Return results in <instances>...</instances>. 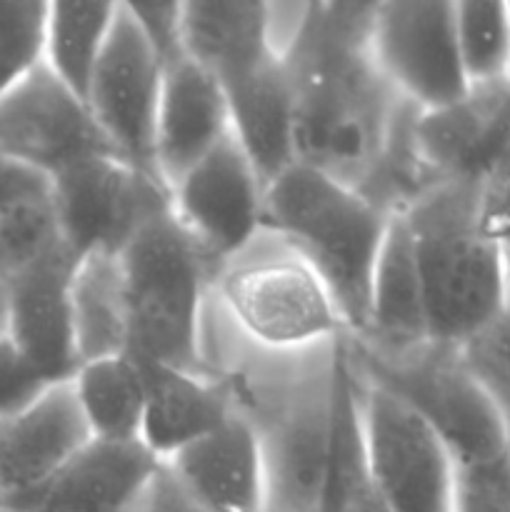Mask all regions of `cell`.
<instances>
[{"label": "cell", "mask_w": 510, "mask_h": 512, "mask_svg": "<svg viewBox=\"0 0 510 512\" xmlns=\"http://www.w3.org/2000/svg\"><path fill=\"white\" fill-rule=\"evenodd\" d=\"M370 13L373 3H310L283 58L295 100L298 163L368 198L415 115L370 58Z\"/></svg>", "instance_id": "6da1fadb"}, {"label": "cell", "mask_w": 510, "mask_h": 512, "mask_svg": "<svg viewBox=\"0 0 510 512\" xmlns=\"http://www.w3.org/2000/svg\"><path fill=\"white\" fill-rule=\"evenodd\" d=\"M338 343L303 353H268L225 320L213 295L203 320L205 373L228 390L233 413L258 440L265 512H315L335 410Z\"/></svg>", "instance_id": "7a4b0ae2"}, {"label": "cell", "mask_w": 510, "mask_h": 512, "mask_svg": "<svg viewBox=\"0 0 510 512\" xmlns=\"http://www.w3.org/2000/svg\"><path fill=\"white\" fill-rule=\"evenodd\" d=\"M428 313L430 345L465 353L505 308L508 268L485 205V183L438 180L403 210Z\"/></svg>", "instance_id": "3957f363"}, {"label": "cell", "mask_w": 510, "mask_h": 512, "mask_svg": "<svg viewBox=\"0 0 510 512\" xmlns=\"http://www.w3.org/2000/svg\"><path fill=\"white\" fill-rule=\"evenodd\" d=\"M393 213L353 185L295 163L265 188L263 228L293 245L328 285L350 338L368 320L370 285Z\"/></svg>", "instance_id": "277c9868"}, {"label": "cell", "mask_w": 510, "mask_h": 512, "mask_svg": "<svg viewBox=\"0 0 510 512\" xmlns=\"http://www.w3.org/2000/svg\"><path fill=\"white\" fill-rule=\"evenodd\" d=\"M210 295L240 338L268 353H303L348 335L328 285L268 228L215 268Z\"/></svg>", "instance_id": "5b68a950"}, {"label": "cell", "mask_w": 510, "mask_h": 512, "mask_svg": "<svg viewBox=\"0 0 510 512\" xmlns=\"http://www.w3.org/2000/svg\"><path fill=\"white\" fill-rule=\"evenodd\" d=\"M130 308L128 355L205 373L203 320L213 265L168 213L145 223L120 250Z\"/></svg>", "instance_id": "8992f818"}, {"label": "cell", "mask_w": 510, "mask_h": 512, "mask_svg": "<svg viewBox=\"0 0 510 512\" xmlns=\"http://www.w3.org/2000/svg\"><path fill=\"white\" fill-rule=\"evenodd\" d=\"M350 363L393 390L448 448L455 483L510 470V433L500 405L463 353L425 345L398 358L363 353L343 338Z\"/></svg>", "instance_id": "52a82bcc"}, {"label": "cell", "mask_w": 510, "mask_h": 512, "mask_svg": "<svg viewBox=\"0 0 510 512\" xmlns=\"http://www.w3.org/2000/svg\"><path fill=\"white\" fill-rule=\"evenodd\" d=\"M348 365L365 463L390 512H455V468L438 433L350 358Z\"/></svg>", "instance_id": "ba28073f"}, {"label": "cell", "mask_w": 510, "mask_h": 512, "mask_svg": "<svg viewBox=\"0 0 510 512\" xmlns=\"http://www.w3.org/2000/svg\"><path fill=\"white\" fill-rule=\"evenodd\" d=\"M368 48L380 78L415 113H430L468 95L450 0L373 3Z\"/></svg>", "instance_id": "9c48e42d"}, {"label": "cell", "mask_w": 510, "mask_h": 512, "mask_svg": "<svg viewBox=\"0 0 510 512\" xmlns=\"http://www.w3.org/2000/svg\"><path fill=\"white\" fill-rule=\"evenodd\" d=\"M60 230L75 258L120 253L130 238L170 210L165 185L118 155H98L50 180Z\"/></svg>", "instance_id": "30bf717a"}, {"label": "cell", "mask_w": 510, "mask_h": 512, "mask_svg": "<svg viewBox=\"0 0 510 512\" xmlns=\"http://www.w3.org/2000/svg\"><path fill=\"white\" fill-rule=\"evenodd\" d=\"M165 68L128 3H118L113 30L85 93V105L110 148L125 163L155 175V120Z\"/></svg>", "instance_id": "8fae6325"}, {"label": "cell", "mask_w": 510, "mask_h": 512, "mask_svg": "<svg viewBox=\"0 0 510 512\" xmlns=\"http://www.w3.org/2000/svg\"><path fill=\"white\" fill-rule=\"evenodd\" d=\"M98 155H115L83 98L43 63L0 98V158L48 180Z\"/></svg>", "instance_id": "7c38bea8"}, {"label": "cell", "mask_w": 510, "mask_h": 512, "mask_svg": "<svg viewBox=\"0 0 510 512\" xmlns=\"http://www.w3.org/2000/svg\"><path fill=\"white\" fill-rule=\"evenodd\" d=\"M170 215L213 270L263 230L265 185L233 135L170 188Z\"/></svg>", "instance_id": "4fadbf2b"}, {"label": "cell", "mask_w": 510, "mask_h": 512, "mask_svg": "<svg viewBox=\"0 0 510 512\" xmlns=\"http://www.w3.org/2000/svg\"><path fill=\"white\" fill-rule=\"evenodd\" d=\"M410 140L430 185L488 183L510 168V80L468 90L458 103L440 110L415 113Z\"/></svg>", "instance_id": "5bb4252c"}, {"label": "cell", "mask_w": 510, "mask_h": 512, "mask_svg": "<svg viewBox=\"0 0 510 512\" xmlns=\"http://www.w3.org/2000/svg\"><path fill=\"white\" fill-rule=\"evenodd\" d=\"M90 440L73 380L53 383L28 408L0 420V508L28 510Z\"/></svg>", "instance_id": "9a60e30c"}, {"label": "cell", "mask_w": 510, "mask_h": 512, "mask_svg": "<svg viewBox=\"0 0 510 512\" xmlns=\"http://www.w3.org/2000/svg\"><path fill=\"white\" fill-rule=\"evenodd\" d=\"M75 263L70 248H60L8 278V338L50 383L78 370L70 315Z\"/></svg>", "instance_id": "2e32d148"}, {"label": "cell", "mask_w": 510, "mask_h": 512, "mask_svg": "<svg viewBox=\"0 0 510 512\" xmlns=\"http://www.w3.org/2000/svg\"><path fill=\"white\" fill-rule=\"evenodd\" d=\"M230 135L225 90L208 70L180 58L165 68L155 120V175L170 193L175 183Z\"/></svg>", "instance_id": "e0dca14e"}, {"label": "cell", "mask_w": 510, "mask_h": 512, "mask_svg": "<svg viewBox=\"0 0 510 512\" xmlns=\"http://www.w3.org/2000/svg\"><path fill=\"white\" fill-rule=\"evenodd\" d=\"M163 468L200 512H265L258 440L240 415L165 458Z\"/></svg>", "instance_id": "ac0fdd59"}, {"label": "cell", "mask_w": 510, "mask_h": 512, "mask_svg": "<svg viewBox=\"0 0 510 512\" xmlns=\"http://www.w3.org/2000/svg\"><path fill=\"white\" fill-rule=\"evenodd\" d=\"M160 473L145 443L90 440L23 512H140Z\"/></svg>", "instance_id": "d6986e66"}, {"label": "cell", "mask_w": 510, "mask_h": 512, "mask_svg": "<svg viewBox=\"0 0 510 512\" xmlns=\"http://www.w3.org/2000/svg\"><path fill=\"white\" fill-rule=\"evenodd\" d=\"M345 338L353 348L380 358H398L430 345L428 313L413 238L400 213H393L390 218L375 263L363 333Z\"/></svg>", "instance_id": "ffe728a7"}, {"label": "cell", "mask_w": 510, "mask_h": 512, "mask_svg": "<svg viewBox=\"0 0 510 512\" xmlns=\"http://www.w3.org/2000/svg\"><path fill=\"white\" fill-rule=\"evenodd\" d=\"M223 90L230 110V135L268 188L298 163L295 100L288 70L283 60L273 58L223 83Z\"/></svg>", "instance_id": "44dd1931"}, {"label": "cell", "mask_w": 510, "mask_h": 512, "mask_svg": "<svg viewBox=\"0 0 510 512\" xmlns=\"http://www.w3.org/2000/svg\"><path fill=\"white\" fill-rule=\"evenodd\" d=\"M138 365L145 383L143 443L160 460L213 433L233 415L228 390L213 375L148 360H138Z\"/></svg>", "instance_id": "7402d4cb"}, {"label": "cell", "mask_w": 510, "mask_h": 512, "mask_svg": "<svg viewBox=\"0 0 510 512\" xmlns=\"http://www.w3.org/2000/svg\"><path fill=\"white\" fill-rule=\"evenodd\" d=\"M183 53L220 85L278 58L270 48L268 3H180Z\"/></svg>", "instance_id": "603a6c76"}, {"label": "cell", "mask_w": 510, "mask_h": 512, "mask_svg": "<svg viewBox=\"0 0 510 512\" xmlns=\"http://www.w3.org/2000/svg\"><path fill=\"white\" fill-rule=\"evenodd\" d=\"M70 315L78 368L128 355L130 308L118 253L93 250L80 255L70 278Z\"/></svg>", "instance_id": "cb8c5ba5"}, {"label": "cell", "mask_w": 510, "mask_h": 512, "mask_svg": "<svg viewBox=\"0 0 510 512\" xmlns=\"http://www.w3.org/2000/svg\"><path fill=\"white\" fill-rule=\"evenodd\" d=\"M343 338L338 343V363H335L333 438H330L328 468H325L315 512H390L365 463L353 373H350Z\"/></svg>", "instance_id": "d4e9b609"}, {"label": "cell", "mask_w": 510, "mask_h": 512, "mask_svg": "<svg viewBox=\"0 0 510 512\" xmlns=\"http://www.w3.org/2000/svg\"><path fill=\"white\" fill-rule=\"evenodd\" d=\"M70 380L90 438L108 443H143L145 383L143 370L133 355L85 363Z\"/></svg>", "instance_id": "484cf974"}, {"label": "cell", "mask_w": 510, "mask_h": 512, "mask_svg": "<svg viewBox=\"0 0 510 512\" xmlns=\"http://www.w3.org/2000/svg\"><path fill=\"white\" fill-rule=\"evenodd\" d=\"M115 15L118 3H48L43 65L78 98L85 100Z\"/></svg>", "instance_id": "4316f807"}, {"label": "cell", "mask_w": 510, "mask_h": 512, "mask_svg": "<svg viewBox=\"0 0 510 512\" xmlns=\"http://www.w3.org/2000/svg\"><path fill=\"white\" fill-rule=\"evenodd\" d=\"M455 38L470 90L510 80V3H455Z\"/></svg>", "instance_id": "83f0119b"}, {"label": "cell", "mask_w": 510, "mask_h": 512, "mask_svg": "<svg viewBox=\"0 0 510 512\" xmlns=\"http://www.w3.org/2000/svg\"><path fill=\"white\" fill-rule=\"evenodd\" d=\"M48 3L0 0V98L43 63Z\"/></svg>", "instance_id": "f1b7e54d"}, {"label": "cell", "mask_w": 510, "mask_h": 512, "mask_svg": "<svg viewBox=\"0 0 510 512\" xmlns=\"http://www.w3.org/2000/svg\"><path fill=\"white\" fill-rule=\"evenodd\" d=\"M50 385L53 383L15 348L8 335L0 338V420L28 408Z\"/></svg>", "instance_id": "f546056e"}, {"label": "cell", "mask_w": 510, "mask_h": 512, "mask_svg": "<svg viewBox=\"0 0 510 512\" xmlns=\"http://www.w3.org/2000/svg\"><path fill=\"white\" fill-rule=\"evenodd\" d=\"M130 13L138 20L140 30L148 38L150 48L158 53L163 68L175 60L185 58L183 53V20L180 3H128Z\"/></svg>", "instance_id": "4dcf8cb0"}, {"label": "cell", "mask_w": 510, "mask_h": 512, "mask_svg": "<svg viewBox=\"0 0 510 512\" xmlns=\"http://www.w3.org/2000/svg\"><path fill=\"white\" fill-rule=\"evenodd\" d=\"M465 355V353H463ZM470 368L478 373V378L488 385V390L493 393L495 403L500 405V413H503L505 425H508L510 433V365H498V363H488V360H478V358H468Z\"/></svg>", "instance_id": "1f68e13d"}, {"label": "cell", "mask_w": 510, "mask_h": 512, "mask_svg": "<svg viewBox=\"0 0 510 512\" xmlns=\"http://www.w3.org/2000/svg\"><path fill=\"white\" fill-rule=\"evenodd\" d=\"M140 512H200V510L195 508V505L190 503L183 493H180L178 485L170 480V475L165 473V468H163V473H160L153 493L148 495V500H145L143 510Z\"/></svg>", "instance_id": "d6a6232c"}, {"label": "cell", "mask_w": 510, "mask_h": 512, "mask_svg": "<svg viewBox=\"0 0 510 512\" xmlns=\"http://www.w3.org/2000/svg\"><path fill=\"white\" fill-rule=\"evenodd\" d=\"M8 335V278L0 270V338Z\"/></svg>", "instance_id": "836d02e7"}, {"label": "cell", "mask_w": 510, "mask_h": 512, "mask_svg": "<svg viewBox=\"0 0 510 512\" xmlns=\"http://www.w3.org/2000/svg\"><path fill=\"white\" fill-rule=\"evenodd\" d=\"M0 512H23V510H8V508H0Z\"/></svg>", "instance_id": "e575fe53"}]
</instances>
